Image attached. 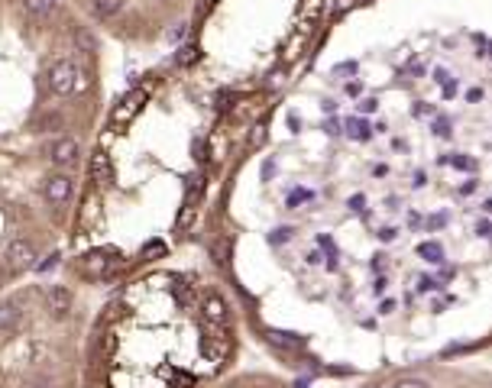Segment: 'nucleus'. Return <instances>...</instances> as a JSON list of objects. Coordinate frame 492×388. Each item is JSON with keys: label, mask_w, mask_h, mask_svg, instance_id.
I'll return each mask as SVG.
<instances>
[{"label": "nucleus", "mask_w": 492, "mask_h": 388, "mask_svg": "<svg viewBox=\"0 0 492 388\" xmlns=\"http://www.w3.org/2000/svg\"><path fill=\"white\" fill-rule=\"evenodd\" d=\"M489 56H492V46H489Z\"/></svg>", "instance_id": "obj_48"}, {"label": "nucleus", "mask_w": 492, "mask_h": 388, "mask_svg": "<svg viewBox=\"0 0 492 388\" xmlns=\"http://www.w3.org/2000/svg\"><path fill=\"white\" fill-rule=\"evenodd\" d=\"M201 58V49L195 46V42H188V46H181L179 52H175V62H179L181 68H188V65H195V62H198Z\"/></svg>", "instance_id": "obj_14"}, {"label": "nucleus", "mask_w": 492, "mask_h": 388, "mask_svg": "<svg viewBox=\"0 0 492 388\" xmlns=\"http://www.w3.org/2000/svg\"><path fill=\"white\" fill-rule=\"evenodd\" d=\"M447 78H450V75H447V71H444V68H437V71H434V81H437V85H444V81H447Z\"/></svg>", "instance_id": "obj_40"}, {"label": "nucleus", "mask_w": 492, "mask_h": 388, "mask_svg": "<svg viewBox=\"0 0 492 388\" xmlns=\"http://www.w3.org/2000/svg\"><path fill=\"white\" fill-rule=\"evenodd\" d=\"M395 311V301H382V307H379V314H392Z\"/></svg>", "instance_id": "obj_41"}, {"label": "nucleus", "mask_w": 492, "mask_h": 388, "mask_svg": "<svg viewBox=\"0 0 492 388\" xmlns=\"http://www.w3.org/2000/svg\"><path fill=\"white\" fill-rule=\"evenodd\" d=\"M457 94V81H454V78H447V81H444V97H454Z\"/></svg>", "instance_id": "obj_36"}, {"label": "nucleus", "mask_w": 492, "mask_h": 388, "mask_svg": "<svg viewBox=\"0 0 492 388\" xmlns=\"http://www.w3.org/2000/svg\"><path fill=\"white\" fill-rule=\"evenodd\" d=\"M444 223H447V214H434V217L427 220V227H431V230H437V227H444Z\"/></svg>", "instance_id": "obj_32"}, {"label": "nucleus", "mask_w": 492, "mask_h": 388, "mask_svg": "<svg viewBox=\"0 0 492 388\" xmlns=\"http://www.w3.org/2000/svg\"><path fill=\"white\" fill-rule=\"evenodd\" d=\"M117 269H120V256L110 259V253H88V256H81V272L95 275V278H107Z\"/></svg>", "instance_id": "obj_4"}, {"label": "nucleus", "mask_w": 492, "mask_h": 388, "mask_svg": "<svg viewBox=\"0 0 492 388\" xmlns=\"http://www.w3.org/2000/svg\"><path fill=\"white\" fill-rule=\"evenodd\" d=\"M201 311H204V317H208L211 323H224V321H227V304L220 301L218 294H208L204 304H201Z\"/></svg>", "instance_id": "obj_9"}, {"label": "nucleus", "mask_w": 492, "mask_h": 388, "mask_svg": "<svg viewBox=\"0 0 492 388\" xmlns=\"http://www.w3.org/2000/svg\"><path fill=\"white\" fill-rule=\"evenodd\" d=\"M350 208H353V210H363V208H366V198H363V194H353V198H350Z\"/></svg>", "instance_id": "obj_37"}, {"label": "nucleus", "mask_w": 492, "mask_h": 388, "mask_svg": "<svg viewBox=\"0 0 492 388\" xmlns=\"http://www.w3.org/2000/svg\"><path fill=\"white\" fill-rule=\"evenodd\" d=\"M324 133H331V136H337V133H341V124H337V120H327V124H324Z\"/></svg>", "instance_id": "obj_39"}, {"label": "nucleus", "mask_w": 492, "mask_h": 388, "mask_svg": "<svg viewBox=\"0 0 492 388\" xmlns=\"http://www.w3.org/2000/svg\"><path fill=\"white\" fill-rule=\"evenodd\" d=\"M395 233H398V230L382 227V230H379V239H382V243H392V239H395Z\"/></svg>", "instance_id": "obj_30"}, {"label": "nucleus", "mask_w": 492, "mask_h": 388, "mask_svg": "<svg viewBox=\"0 0 492 388\" xmlns=\"http://www.w3.org/2000/svg\"><path fill=\"white\" fill-rule=\"evenodd\" d=\"M447 165H454L460 171H476V159H466V155H447Z\"/></svg>", "instance_id": "obj_19"}, {"label": "nucleus", "mask_w": 492, "mask_h": 388, "mask_svg": "<svg viewBox=\"0 0 492 388\" xmlns=\"http://www.w3.org/2000/svg\"><path fill=\"white\" fill-rule=\"evenodd\" d=\"M434 133L447 140V136H450V120H447V117H437V120H434Z\"/></svg>", "instance_id": "obj_25"}, {"label": "nucleus", "mask_w": 492, "mask_h": 388, "mask_svg": "<svg viewBox=\"0 0 492 388\" xmlns=\"http://www.w3.org/2000/svg\"><path fill=\"white\" fill-rule=\"evenodd\" d=\"M265 140V124H256L253 126V136H249V146H259Z\"/></svg>", "instance_id": "obj_27"}, {"label": "nucleus", "mask_w": 492, "mask_h": 388, "mask_svg": "<svg viewBox=\"0 0 492 388\" xmlns=\"http://www.w3.org/2000/svg\"><path fill=\"white\" fill-rule=\"evenodd\" d=\"M91 181H95L97 188H107L110 181H114V165H110V155H107L104 149L91 152Z\"/></svg>", "instance_id": "obj_5"}, {"label": "nucleus", "mask_w": 492, "mask_h": 388, "mask_svg": "<svg viewBox=\"0 0 492 388\" xmlns=\"http://www.w3.org/2000/svg\"><path fill=\"white\" fill-rule=\"evenodd\" d=\"M195 210H198V201L185 198V204H181V210H179V220H175V230H188L191 223H195Z\"/></svg>", "instance_id": "obj_12"}, {"label": "nucleus", "mask_w": 492, "mask_h": 388, "mask_svg": "<svg viewBox=\"0 0 492 388\" xmlns=\"http://www.w3.org/2000/svg\"><path fill=\"white\" fill-rule=\"evenodd\" d=\"M483 210H486V214H492V201H486V204H483Z\"/></svg>", "instance_id": "obj_47"}, {"label": "nucleus", "mask_w": 492, "mask_h": 388, "mask_svg": "<svg viewBox=\"0 0 492 388\" xmlns=\"http://www.w3.org/2000/svg\"><path fill=\"white\" fill-rule=\"evenodd\" d=\"M376 107H379L376 97H366V101H360V114H372Z\"/></svg>", "instance_id": "obj_28"}, {"label": "nucleus", "mask_w": 492, "mask_h": 388, "mask_svg": "<svg viewBox=\"0 0 492 388\" xmlns=\"http://www.w3.org/2000/svg\"><path fill=\"white\" fill-rule=\"evenodd\" d=\"M418 256L427 259V262H444V246H441V243H434V239H427V243H421V246H418Z\"/></svg>", "instance_id": "obj_13"}, {"label": "nucleus", "mask_w": 492, "mask_h": 388, "mask_svg": "<svg viewBox=\"0 0 492 388\" xmlns=\"http://www.w3.org/2000/svg\"><path fill=\"white\" fill-rule=\"evenodd\" d=\"M142 104H146V91H142V87H133L130 94H123V101L110 110V126L120 130V126L133 124V117L142 110Z\"/></svg>", "instance_id": "obj_1"}, {"label": "nucleus", "mask_w": 492, "mask_h": 388, "mask_svg": "<svg viewBox=\"0 0 492 388\" xmlns=\"http://www.w3.org/2000/svg\"><path fill=\"white\" fill-rule=\"evenodd\" d=\"M288 126H292V130H295V133H298V130H302V120H298V117H295V114H292V117H288Z\"/></svg>", "instance_id": "obj_43"}, {"label": "nucleus", "mask_w": 492, "mask_h": 388, "mask_svg": "<svg viewBox=\"0 0 492 388\" xmlns=\"http://www.w3.org/2000/svg\"><path fill=\"white\" fill-rule=\"evenodd\" d=\"M95 208H97V201H95V198H88V201H85V223H88L91 217H95Z\"/></svg>", "instance_id": "obj_33"}, {"label": "nucleus", "mask_w": 492, "mask_h": 388, "mask_svg": "<svg viewBox=\"0 0 492 388\" xmlns=\"http://www.w3.org/2000/svg\"><path fill=\"white\" fill-rule=\"evenodd\" d=\"M49 87H52V94H58V97L72 94L78 87V68L72 65V62H56L52 71H49Z\"/></svg>", "instance_id": "obj_2"}, {"label": "nucleus", "mask_w": 492, "mask_h": 388, "mask_svg": "<svg viewBox=\"0 0 492 388\" xmlns=\"http://www.w3.org/2000/svg\"><path fill=\"white\" fill-rule=\"evenodd\" d=\"M46 198L52 201V204H65L68 198H72V178L68 175H52V178L46 181Z\"/></svg>", "instance_id": "obj_6"}, {"label": "nucleus", "mask_w": 492, "mask_h": 388, "mask_svg": "<svg viewBox=\"0 0 492 388\" xmlns=\"http://www.w3.org/2000/svg\"><path fill=\"white\" fill-rule=\"evenodd\" d=\"M392 388H431L427 379H418V376H405V379H398Z\"/></svg>", "instance_id": "obj_20"}, {"label": "nucleus", "mask_w": 492, "mask_h": 388, "mask_svg": "<svg viewBox=\"0 0 492 388\" xmlns=\"http://www.w3.org/2000/svg\"><path fill=\"white\" fill-rule=\"evenodd\" d=\"M75 159H78V142L75 140H58L56 146H52V162L56 165H62V169H68V165H75Z\"/></svg>", "instance_id": "obj_8"}, {"label": "nucleus", "mask_w": 492, "mask_h": 388, "mask_svg": "<svg viewBox=\"0 0 492 388\" xmlns=\"http://www.w3.org/2000/svg\"><path fill=\"white\" fill-rule=\"evenodd\" d=\"M75 46L81 49V52H88V56H91V52H97V39L91 36L85 26H78L75 29Z\"/></svg>", "instance_id": "obj_15"}, {"label": "nucleus", "mask_w": 492, "mask_h": 388, "mask_svg": "<svg viewBox=\"0 0 492 388\" xmlns=\"http://www.w3.org/2000/svg\"><path fill=\"white\" fill-rule=\"evenodd\" d=\"M91 3H95L97 17H117L123 10V0H91Z\"/></svg>", "instance_id": "obj_16"}, {"label": "nucleus", "mask_w": 492, "mask_h": 388, "mask_svg": "<svg viewBox=\"0 0 492 388\" xmlns=\"http://www.w3.org/2000/svg\"><path fill=\"white\" fill-rule=\"evenodd\" d=\"M372 292H376V294H382V292H386V278H376V285H372Z\"/></svg>", "instance_id": "obj_42"}, {"label": "nucleus", "mask_w": 492, "mask_h": 388, "mask_svg": "<svg viewBox=\"0 0 492 388\" xmlns=\"http://www.w3.org/2000/svg\"><path fill=\"white\" fill-rule=\"evenodd\" d=\"M3 259H7L10 272H26V269L36 265V253H33V246H29L26 239H13V243H7Z\"/></svg>", "instance_id": "obj_3"}, {"label": "nucleus", "mask_w": 492, "mask_h": 388, "mask_svg": "<svg viewBox=\"0 0 492 388\" xmlns=\"http://www.w3.org/2000/svg\"><path fill=\"white\" fill-rule=\"evenodd\" d=\"M191 155H195V162H204V159H208V152H204V140H201V136L191 142Z\"/></svg>", "instance_id": "obj_24"}, {"label": "nucleus", "mask_w": 492, "mask_h": 388, "mask_svg": "<svg viewBox=\"0 0 492 388\" xmlns=\"http://www.w3.org/2000/svg\"><path fill=\"white\" fill-rule=\"evenodd\" d=\"M49 388H52V385H49Z\"/></svg>", "instance_id": "obj_49"}, {"label": "nucleus", "mask_w": 492, "mask_h": 388, "mask_svg": "<svg viewBox=\"0 0 492 388\" xmlns=\"http://www.w3.org/2000/svg\"><path fill=\"white\" fill-rule=\"evenodd\" d=\"M181 36H185V23H181V26H175V29H172V39H181Z\"/></svg>", "instance_id": "obj_46"}, {"label": "nucleus", "mask_w": 492, "mask_h": 388, "mask_svg": "<svg viewBox=\"0 0 492 388\" xmlns=\"http://www.w3.org/2000/svg\"><path fill=\"white\" fill-rule=\"evenodd\" d=\"M46 307L56 314V317L68 314V307H72V292H68L65 285H52L46 292Z\"/></svg>", "instance_id": "obj_7"}, {"label": "nucleus", "mask_w": 492, "mask_h": 388, "mask_svg": "<svg viewBox=\"0 0 492 388\" xmlns=\"http://www.w3.org/2000/svg\"><path fill=\"white\" fill-rule=\"evenodd\" d=\"M476 188H479V181L470 178V181H464V185H460V194H473Z\"/></svg>", "instance_id": "obj_31"}, {"label": "nucleus", "mask_w": 492, "mask_h": 388, "mask_svg": "<svg viewBox=\"0 0 492 388\" xmlns=\"http://www.w3.org/2000/svg\"><path fill=\"white\" fill-rule=\"evenodd\" d=\"M272 175H275V162L269 159V162H265V165H263V178L269 181V178H272Z\"/></svg>", "instance_id": "obj_38"}, {"label": "nucleus", "mask_w": 492, "mask_h": 388, "mask_svg": "<svg viewBox=\"0 0 492 388\" xmlns=\"http://www.w3.org/2000/svg\"><path fill=\"white\" fill-rule=\"evenodd\" d=\"M285 239H292V227H279L272 237H269V243H285Z\"/></svg>", "instance_id": "obj_26"}, {"label": "nucleus", "mask_w": 492, "mask_h": 388, "mask_svg": "<svg viewBox=\"0 0 492 388\" xmlns=\"http://www.w3.org/2000/svg\"><path fill=\"white\" fill-rule=\"evenodd\" d=\"M479 97H483V91H479V87H473V91L466 94V101H479Z\"/></svg>", "instance_id": "obj_45"}, {"label": "nucleus", "mask_w": 492, "mask_h": 388, "mask_svg": "<svg viewBox=\"0 0 492 388\" xmlns=\"http://www.w3.org/2000/svg\"><path fill=\"white\" fill-rule=\"evenodd\" d=\"M52 3H56V0H26V10L33 17H46L49 10H52Z\"/></svg>", "instance_id": "obj_18"}, {"label": "nucleus", "mask_w": 492, "mask_h": 388, "mask_svg": "<svg viewBox=\"0 0 492 388\" xmlns=\"http://www.w3.org/2000/svg\"><path fill=\"white\" fill-rule=\"evenodd\" d=\"M311 198H314V191L298 188V191H292V194H288V208H298L302 201H311Z\"/></svg>", "instance_id": "obj_22"}, {"label": "nucleus", "mask_w": 492, "mask_h": 388, "mask_svg": "<svg viewBox=\"0 0 492 388\" xmlns=\"http://www.w3.org/2000/svg\"><path fill=\"white\" fill-rule=\"evenodd\" d=\"M347 133H350L353 140H360V142L372 136V130H369L366 120H356V117H353V120H347Z\"/></svg>", "instance_id": "obj_17"}, {"label": "nucleus", "mask_w": 492, "mask_h": 388, "mask_svg": "<svg viewBox=\"0 0 492 388\" xmlns=\"http://www.w3.org/2000/svg\"><path fill=\"white\" fill-rule=\"evenodd\" d=\"M56 265H58V256H56V253H52V256H49L46 262L39 265V272H49V269H56Z\"/></svg>", "instance_id": "obj_35"}, {"label": "nucleus", "mask_w": 492, "mask_h": 388, "mask_svg": "<svg viewBox=\"0 0 492 388\" xmlns=\"http://www.w3.org/2000/svg\"><path fill=\"white\" fill-rule=\"evenodd\" d=\"M195 385V376L188 372H172V388H191Z\"/></svg>", "instance_id": "obj_23"}, {"label": "nucleus", "mask_w": 492, "mask_h": 388, "mask_svg": "<svg viewBox=\"0 0 492 388\" xmlns=\"http://www.w3.org/2000/svg\"><path fill=\"white\" fill-rule=\"evenodd\" d=\"M19 323V307L17 304H0V333H10Z\"/></svg>", "instance_id": "obj_11"}, {"label": "nucleus", "mask_w": 492, "mask_h": 388, "mask_svg": "<svg viewBox=\"0 0 492 388\" xmlns=\"http://www.w3.org/2000/svg\"><path fill=\"white\" fill-rule=\"evenodd\" d=\"M347 94H360V81H350V85H347Z\"/></svg>", "instance_id": "obj_44"}, {"label": "nucleus", "mask_w": 492, "mask_h": 388, "mask_svg": "<svg viewBox=\"0 0 492 388\" xmlns=\"http://www.w3.org/2000/svg\"><path fill=\"white\" fill-rule=\"evenodd\" d=\"M356 71V62H343V65L334 68V75H353Z\"/></svg>", "instance_id": "obj_29"}, {"label": "nucleus", "mask_w": 492, "mask_h": 388, "mask_svg": "<svg viewBox=\"0 0 492 388\" xmlns=\"http://www.w3.org/2000/svg\"><path fill=\"white\" fill-rule=\"evenodd\" d=\"M476 233H479L483 239H489V237H492V223H489V220H483V223L476 227Z\"/></svg>", "instance_id": "obj_34"}, {"label": "nucleus", "mask_w": 492, "mask_h": 388, "mask_svg": "<svg viewBox=\"0 0 492 388\" xmlns=\"http://www.w3.org/2000/svg\"><path fill=\"white\" fill-rule=\"evenodd\" d=\"M265 337H269V343H275V346H282V350H302V346H304V337H298V333L269 330V333H265Z\"/></svg>", "instance_id": "obj_10"}, {"label": "nucleus", "mask_w": 492, "mask_h": 388, "mask_svg": "<svg viewBox=\"0 0 492 388\" xmlns=\"http://www.w3.org/2000/svg\"><path fill=\"white\" fill-rule=\"evenodd\" d=\"M162 253H165V243H159V239H152V243L142 246V259H156V256H162Z\"/></svg>", "instance_id": "obj_21"}]
</instances>
